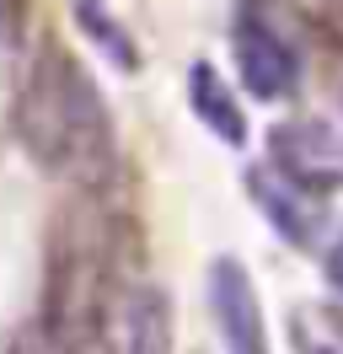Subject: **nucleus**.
Listing matches in <instances>:
<instances>
[{"mask_svg": "<svg viewBox=\"0 0 343 354\" xmlns=\"http://www.w3.org/2000/svg\"><path fill=\"white\" fill-rule=\"evenodd\" d=\"M11 129H17V145L27 151V161L70 188H102L113 177V156H118L113 113L91 81V70L54 38H43L27 59Z\"/></svg>", "mask_w": 343, "mask_h": 354, "instance_id": "obj_1", "label": "nucleus"}, {"mask_svg": "<svg viewBox=\"0 0 343 354\" xmlns=\"http://www.w3.org/2000/svg\"><path fill=\"white\" fill-rule=\"evenodd\" d=\"M86 199L54 215L48 231V263H43V311L38 338L54 349H97L113 295V221Z\"/></svg>", "mask_w": 343, "mask_h": 354, "instance_id": "obj_2", "label": "nucleus"}, {"mask_svg": "<svg viewBox=\"0 0 343 354\" xmlns=\"http://www.w3.org/2000/svg\"><path fill=\"white\" fill-rule=\"evenodd\" d=\"M231 48H236L241 91H252L257 102H284V97L300 91V48L290 44V32L263 6H241L236 11Z\"/></svg>", "mask_w": 343, "mask_h": 354, "instance_id": "obj_3", "label": "nucleus"}, {"mask_svg": "<svg viewBox=\"0 0 343 354\" xmlns=\"http://www.w3.org/2000/svg\"><path fill=\"white\" fill-rule=\"evenodd\" d=\"M204 295H210V317H214V333H220V349L225 354H274L257 285L236 258H214L210 263Z\"/></svg>", "mask_w": 343, "mask_h": 354, "instance_id": "obj_4", "label": "nucleus"}, {"mask_svg": "<svg viewBox=\"0 0 343 354\" xmlns=\"http://www.w3.org/2000/svg\"><path fill=\"white\" fill-rule=\"evenodd\" d=\"M268 156H274L279 177H290L295 188L317 194V199L343 183V151L322 124H284V129H274Z\"/></svg>", "mask_w": 343, "mask_h": 354, "instance_id": "obj_5", "label": "nucleus"}, {"mask_svg": "<svg viewBox=\"0 0 343 354\" xmlns=\"http://www.w3.org/2000/svg\"><path fill=\"white\" fill-rule=\"evenodd\" d=\"M247 188H252V199L263 204L268 225H274L284 242L306 247L311 236H317V194L295 188L290 177H279V172H263V167L247 172Z\"/></svg>", "mask_w": 343, "mask_h": 354, "instance_id": "obj_6", "label": "nucleus"}, {"mask_svg": "<svg viewBox=\"0 0 343 354\" xmlns=\"http://www.w3.org/2000/svg\"><path fill=\"white\" fill-rule=\"evenodd\" d=\"M188 108L220 145H247V113H241L236 91L225 86V75L214 65H193L188 70Z\"/></svg>", "mask_w": 343, "mask_h": 354, "instance_id": "obj_7", "label": "nucleus"}, {"mask_svg": "<svg viewBox=\"0 0 343 354\" xmlns=\"http://www.w3.org/2000/svg\"><path fill=\"white\" fill-rule=\"evenodd\" d=\"M124 354H172V301L161 285L124 290Z\"/></svg>", "mask_w": 343, "mask_h": 354, "instance_id": "obj_8", "label": "nucleus"}, {"mask_svg": "<svg viewBox=\"0 0 343 354\" xmlns=\"http://www.w3.org/2000/svg\"><path fill=\"white\" fill-rule=\"evenodd\" d=\"M75 22H81L86 32H91V38H97V44H102V48H107V54H113V59H118L124 70L140 65V54H134V38H129V27H118V22H113V17L102 11V6H97V0H75Z\"/></svg>", "mask_w": 343, "mask_h": 354, "instance_id": "obj_9", "label": "nucleus"}, {"mask_svg": "<svg viewBox=\"0 0 343 354\" xmlns=\"http://www.w3.org/2000/svg\"><path fill=\"white\" fill-rule=\"evenodd\" d=\"M27 32V0H0V48H21Z\"/></svg>", "mask_w": 343, "mask_h": 354, "instance_id": "obj_10", "label": "nucleus"}, {"mask_svg": "<svg viewBox=\"0 0 343 354\" xmlns=\"http://www.w3.org/2000/svg\"><path fill=\"white\" fill-rule=\"evenodd\" d=\"M327 285L343 295V231L333 236V247H327Z\"/></svg>", "mask_w": 343, "mask_h": 354, "instance_id": "obj_11", "label": "nucleus"}]
</instances>
